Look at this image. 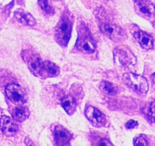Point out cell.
I'll return each instance as SVG.
<instances>
[{
	"label": "cell",
	"instance_id": "1",
	"mask_svg": "<svg viewBox=\"0 0 155 146\" xmlns=\"http://www.w3.org/2000/svg\"><path fill=\"white\" fill-rule=\"evenodd\" d=\"M72 29V22L67 14L62 16L55 30L56 41L62 46H66L69 41Z\"/></svg>",
	"mask_w": 155,
	"mask_h": 146
},
{
	"label": "cell",
	"instance_id": "2",
	"mask_svg": "<svg viewBox=\"0 0 155 146\" xmlns=\"http://www.w3.org/2000/svg\"><path fill=\"white\" fill-rule=\"evenodd\" d=\"M76 47L79 51L85 54H93L96 51V44L92 39L88 29L84 25L81 26L78 31Z\"/></svg>",
	"mask_w": 155,
	"mask_h": 146
},
{
	"label": "cell",
	"instance_id": "3",
	"mask_svg": "<svg viewBox=\"0 0 155 146\" xmlns=\"http://www.w3.org/2000/svg\"><path fill=\"white\" fill-rule=\"evenodd\" d=\"M123 81L127 86L141 94L147 93L148 91V83L145 78L134 73H125Z\"/></svg>",
	"mask_w": 155,
	"mask_h": 146
},
{
	"label": "cell",
	"instance_id": "4",
	"mask_svg": "<svg viewBox=\"0 0 155 146\" xmlns=\"http://www.w3.org/2000/svg\"><path fill=\"white\" fill-rule=\"evenodd\" d=\"M114 60L120 65L129 68L136 63V57L132 52L125 46H120L115 48L113 51Z\"/></svg>",
	"mask_w": 155,
	"mask_h": 146
},
{
	"label": "cell",
	"instance_id": "5",
	"mask_svg": "<svg viewBox=\"0 0 155 146\" xmlns=\"http://www.w3.org/2000/svg\"><path fill=\"white\" fill-rule=\"evenodd\" d=\"M100 28L101 32L113 41H121L126 39L127 37L124 30L115 24L105 22L101 24Z\"/></svg>",
	"mask_w": 155,
	"mask_h": 146
},
{
	"label": "cell",
	"instance_id": "6",
	"mask_svg": "<svg viewBox=\"0 0 155 146\" xmlns=\"http://www.w3.org/2000/svg\"><path fill=\"white\" fill-rule=\"evenodd\" d=\"M135 10L137 14L147 20L155 22V5L147 0H136Z\"/></svg>",
	"mask_w": 155,
	"mask_h": 146
},
{
	"label": "cell",
	"instance_id": "7",
	"mask_svg": "<svg viewBox=\"0 0 155 146\" xmlns=\"http://www.w3.org/2000/svg\"><path fill=\"white\" fill-rule=\"evenodd\" d=\"M5 94L12 102L18 105H21L27 101L26 92L19 85H8L5 88Z\"/></svg>",
	"mask_w": 155,
	"mask_h": 146
},
{
	"label": "cell",
	"instance_id": "8",
	"mask_svg": "<svg viewBox=\"0 0 155 146\" xmlns=\"http://www.w3.org/2000/svg\"><path fill=\"white\" fill-rule=\"evenodd\" d=\"M23 58L27 62L28 68L34 75L40 77L42 67L43 61L38 55L34 53H30L29 51H25L23 53Z\"/></svg>",
	"mask_w": 155,
	"mask_h": 146
},
{
	"label": "cell",
	"instance_id": "9",
	"mask_svg": "<svg viewBox=\"0 0 155 146\" xmlns=\"http://www.w3.org/2000/svg\"><path fill=\"white\" fill-rule=\"evenodd\" d=\"M85 116L87 120L95 126L101 127L105 123L106 119L101 111L97 108L89 106L85 109Z\"/></svg>",
	"mask_w": 155,
	"mask_h": 146
},
{
	"label": "cell",
	"instance_id": "10",
	"mask_svg": "<svg viewBox=\"0 0 155 146\" xmlns=\"http://www.w3.org/2000/svg\"><path fill=\"white\" fill-rule=\"evenodd\" d=\"M56 146H68L70 140L72 138L71 134L65 128L57 126L53 132Z\"/></svg>",
	"mask_w": 155,
	"mask_h": 146
},
{
	"label": "cell",
	"instance_id": "11",
	"mask_svg": "<svg viewBox=\"0 0 155 146\" xmlns=\"http://www.w3.org/2000/svg\"><path fill=\"white\" fill-rule=\"evenodd\" d=\"M0 129L6 136H13L18 131L17 124L7 116H2L0 118Z\"/></svg>",
	"mask_w": 155,
	"mask_h": 146
},
{
	"label": "cell",
	"instance_id": "12",
	"mask_svg": "<svg viewBox=\"0 0 155 146\" xmlns=\"http://www.w3.org/2000/svg\"><path fill=\"white\" fill-rule=\"evenodd\" d=\"M59 68L50 61H43L40 77L43 78H52L57 76L59 74Z\"/></svg>",
	"mask_w": 155,
	"mask_h": 146
},
{
	"label": "cell",
	"instance_id": "13",
	"mask_svg": "<svg viewBox=\"0 0 155 146\" xmlns=\"http://www.w3.org/2000/svg\"><path fill=\"white\" fill-rule=\"evenodd\" d=\"M135 38L139 43L140 46L144 50H150L153 48V38L147 33L142 31H138L135 33Z\"/></svg>",
	"mask_w": 155,
	"mask_h": 146
},
{
	"label": "cell",
	"instance_id": "14",
	"mask_svg": "<svg viewBox=\"0 0 155 146\" xmlns=\"http://www.w3.org/2000/svg\"><path fill=\"white\" fill-rule=\"evenodd\" d=\"M15 18L18 22L24 25L34 26L36 25V21L34 18L30 13L26 12L22 9H18L15 12Z\"/></svg>",
	"mask_w": 155,
	"mask_h": 146
},
{
	"label": "cell",
	"instance_id": "15",
	"mask_svg": "<svg viewBox=\"0 0 155 146\" xmlns=\"http://www.w3.org/2000/svg\"><path fill=\"white\" fill-rule=\"evenodd\" d=\"M62 107L65 112L69 115H72L76 109V102L74 98L71 96H65L61 101Z\"/></svg>",
	"mask_w": 155,
	"mask_h": 146
},
{
	"label": "cell",
	"instance_id": "16",
	"mask_svg": "<svg viewBox=\"0 0 155 146\" xmlns=\"http://www.w3.org/2000/svg\"><path fill=\"white\" fill-rule=\"evenodd\" d=\"M30 111L27 107H19L14 111V118L18 122H24L29 117Z\"/></svg>",
	"mask_w": 155,
	"mask_h": 146
},
{
	"label": "cell",
	"instance_id": "17",
	"mask_svg": "<svg viewBox=\"0 0 155 146\" xmlns=\"http://www.w3.org/2000/svg\"><path fill=\"white\" fill-rule=\"evenodd\" d=\"M100 89L102 92L108 95H115L118 92V87L116 85L106 81H101L100 84Z\"/></svg>",
	"mask_w": 155,
	"mask_h": 146
},
{
	"label": "cell",
	"instance_id": "18",
	"mask_svg": "<svg viewBox=\"0 0 155 146\" xmlns=\"http://www.w3.org/2000/svg\"><path fill=\"white\" fill-rule=\"evenodd\" d=\"M38 4L46 15H53L54 13V9L50 3V0H38Z\"/></svg>",
	"mask_w": 155,
	"mask_h": 146
},
{
	"label": "cell",
	"instance_id": "19",
	"mask_svg": "<svg viewBox=\"0 0 155 146\" xmlns=\"http://www.w3.org/2000/svg\"><path fill=\"white\" fill-rule=\"evenodd\" d=\"M134 146H147V141L143 136H138L134 139Z\"/></svg>",
	"mask_w": 155,
	"mask_h": 146
},
{
	"label": "cell",
	"instance_id": "20",
	"mask_svg": "<svg viewBox=\"0 0 155 146\" xmlns=\"http://www.w3.org/2000/svg\"><path fill=\"white\" fill-rule=\"evenodd\" d=\"M148 116L150 121L153 122V123H155V101L153 102H152L151 104H150Z\"/></svg>",
	"mask_w": 155,
	"mask_h": 146
},
{
	"label": "cell",
	"instance_id": "21",
	"mask_svg": "<svg viewBox=\"0 0 155 146\" xmlns=\"http://www.w3.org/2000/svg\"><path fill=\"white\" fill-rule=\"evenodd\" d=\"M97 146H113V144H112L110 140L107 139V138H101L98 141Z\"/></svg>",
	"mask_w": 155,
	"mask_h": 146
},
{
	"label": "cell",
	"instance_id": "22",
	"mask_svg": "<svg viewBox=\"0 0 155 146\" xmlns=\"http://www.w3.org/2000/svg\"><path fill=\"white\" fill-rule=\"evenodd\" d=\"M138 123H137L136 121L131 120H129V121L126 123V127L129 129H135L136 126H138Z\"/></svg>",
	"mask_w": 155,
	"mask_h": 146
},
{
	"label": "cell",
	"instance_id": "23",
	"mask_svg": "<svg viewBox=\"0 0 155 146\" xmlns=\"http://www.w3.org/2000/svg\"><path fill=\"white\" fill-rule=\"evenodd\" d=\"M150 78H151L152 81H153V82L154 83V85H155V73H153V75H151V76H150Z\"/></svg>",
	"mask_w": 155,
	"mask_h": 146
},
{
	"label": "cell",
	"instance_id": "24",
	"mask_svg": "<svg viewBox=\"0 0 155 146\" xmlns=\"http://www.w3.org/2000/svg\"><path fill=\"white\" fill-rule=\"evenodd\" d=\"M153 28H155V22H153Z\"/></svg>",
	"mask_w": 155,
	"mask_h": 146
}]
</instances>
